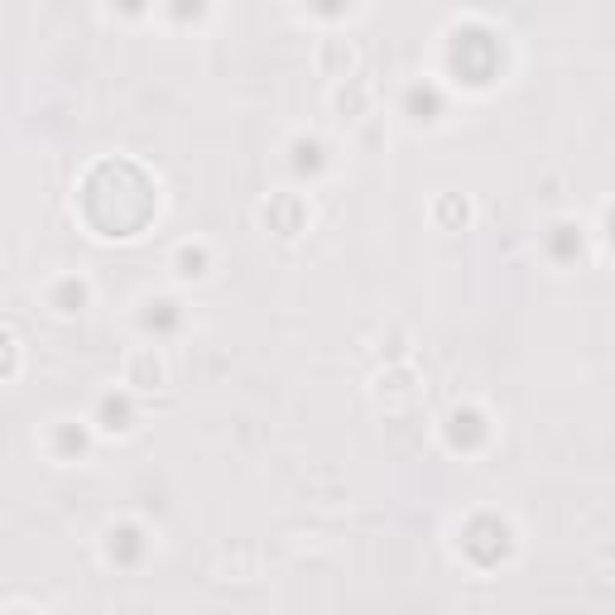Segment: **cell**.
Here are the masks:
<instances>
[{
	"label": "cell",
	"instance_id": "cell-1",
	"mask_svg": "<svg viewBox=\"0 0 615 615\" xmlns=\"http://www.w3.org/2000/svg\"><path fill=\"white\" fill-rule=\"evenodd\" d=\"M96 414H102V428H106V432H125V428H130V418H135L130 395H102Z\"/></svg>",
	"mask_w": 615,
	"mask_h": 615
},
{
	"label": "cell",
	"instance_id": "cell-2",
	"mask_svg": "<svg viewBox=\"0 0 615 615\" xmlns=\"http://www.w3.org/2000/svg\"><path fill=\"white\" fill-rule=\"evenodd\" d=\"M87 279H63L58 289H53V308H58V313H77L82 303H87Z\"/></svg>",
	"mask_w": 615,
	"mask_h": 615
},
{
	"label": "cell",
	"instance_id": "cell-3",
	"mask_svg": "<svg viewBox=\"0 0 615 615\" xmlns=\"http://www.w3.org/2000/svg\"><path fill=\"white\" fill-rule=\"evenodd\" d=\"M207 260H212V255H207L202 241L198 245H178V255H174V264H178V274H183V279H202L207 274Z\"/></svg>",
	"mask_w": 615,
	"mask_h": 615
}]
</instances>
